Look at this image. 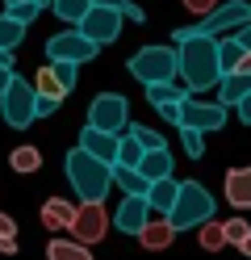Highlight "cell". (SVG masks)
Instances as JSON below:
<instances>
[{
	"mask_svg": "<svg viewBox=\"0 0 251 260\" xmlns=\"http://www.w3.org/2000/svg\"><path fill=\"white\" fill-rule=\"evenodd\" d=\"M0 68H13V55L9 51H0Z\"/></svg>",
	"mask_w": 251,
	"mask_h": 260,
	"instance_id": "cell-46",
	"label": "cell"
},
{
	"mask_svg": "<svg viewBox=\"0 0 251 260\" xmlns=\"http://www.w3.org/2000/svg\"><path fill=\"white\" fill-rule=\"evenodd\" d=\"M50 72L59 76V84H63L67 92H71V88H76V80H80V68H71V63H50Z\"/></svg>",
	"mask_w": 251,
	"mask_h": 260,
	"instance_id": "cell-34",
	"label": "cell"
},
{
	"mask_svg": "<svg viewBox=\"0 0 251 260\" xmlns=\"http://www.w3.org/2000/svg\"><path fill=\"white\" fill-rule=\"evenodd\" d=\"M218 68H222V80L243 68V46H239V38H218Z\"/></svg>",
	"mask_w": 251,
	"mask_h": 260,
	"instance_id": "cell-25",
	"label": "cell"
},
{
	"mask_svg": "<svg viewBox=\"0 0 251 260\" xmlns=\"http://www.w3.org/2000/svg\"><path fill=\"white\" fill-rule=\"evenodd\" d=\"M0 118L9 122V130H29L33 122H38V92H33L29 80L13 76V84L5 88V96H0Z\"/></svg>",
	"mask_w": 251,
	"mask_h": 260,
	"instance_id": "cell-5",
	"label": "cell"
},
{
	"mask_svg": "<svg viewBox=\"0 0 251 260\" xmlns=\"http://www.w3.org/2000/svg\"><path fill=\"white\" fill-rule=\"evenodd\" d=\"M151 222V206L147 198H122V206L113 210V226L126 235H142V226Z\"/></svg>",
	"mask_w": 251,
	"mask_h": 260,
	"instance_id": "cell-13",
	"label": "cell"
},
{
	"mask_svg": "<svg viewBox=\"0 0 251 260\" xmlns=\"http://www.w3.org/2000/svg\"><path fill=\"white\" fill-rule=\"evenodd\" d=\"M9 168H13V172H21V176L38 172V168H42V151H38V147H29V143H25V147H17V151L9 155Z\"/></svg>",
	"mask_w": 251,
	"mask_h": 260,
	"instance_id": "cell-26",
	"label": "cell"
},
{
	"mask_svg": "<svg viewBox=\"0 0 251 260\" xmlns=\"http://www.w3.org/2000/svg\"><path fill=\"white\" fill-rule=\"evenodd\" d=\"M96 51L100 46H92L80 29H59L46 42V63H71V68H80V63H92Z\"/></svg>",
	"mask_w": 251,
	"mask_h": 260,
	"instance_id": "cell-9",
	"label": "cell"
},
{
	"mask_svg": "<svg viewBox=\"0 0 251 260\" xmlns=\"http://www.w3.org/2000/svg\"><path fill=\"white\" fill-rule=\"evenodd\" d=\"M180 143L189 159H201V151H205V135H197V130H180Z\"/></svg>",
	"mask_w": 251,
	"mask_h": 260,
	"instance_id": "cell-32",
	"label": "cell"
},
{
	"mask_svg": "<svg viewBox=\"0 0 251 260\" xmlns=\"http://www.w3.org/2000/svg\"><path fill=\"white\" fill-rule=\"evenodd\" d=\"M50 113H59V101H42L38 96V118H50Z\"/></svg>",
	"mask_w": 251,
	"mask_h": 260,
	"instance_id": "cell-40",
	"label": "cell"
},
{
	"mask_svg": "<svg viewBox=\"0 0 251 260\" xmlns=\"http://www.w3.org/2000/svg\"><path fill=\"white\" fill-rule=\"evenodd\" d=\"M105 235H109V214H105V206H100V202H84V206H76L71 239L80 243V248H96Z\"/></svg>",
	"mask_w": 251,
	"mask_h": 260,
	"instance_id": "cell-10",
	"label": "cell"
},
{
	"mask_svg": "<svg viewBox=\"0 0 251 260\" xmlns=\"http://www.w3.org/2000/svg\"><path fill=\"white\" fill-rule=\"evenodd\" d=\"M25 42V25H17L13 17H5V13H0V51H17V46Z\"/></svg>",
	"mask_w": 251,
	"mask_h": 260,
	"instance_id": "cell-28",
	"label": "cell"
},
{
	"mask_svg": "<svg viewBox=\"0 0 251 260\" xmlns=\"http://www.w3.org/2000/svg\"><path fill=\"white\" fill-rule=\"evenodd\" d=\"M176 55H180V80H184V88H189L193 96L222 84V68H218V38H205V34L197 29L184 46H176Z\"/></svg>",
	"mask_w": 251,
	"mask_h": 260,
	"instance_id": "cell-1",
	"label": "cell"
},
{
	"mask_svg": "<svg viewBox=\"0 0 251 260\" xmlns=\"http://www.w3.org/2000/svg\"><path fill=\"white\" fill-rule=\"evenodd\" d=\"M5 235H17V222L5 214V210H0V239H5Z\"/></svg>",
	"mask_w": 251,
	"mask_h": 260,
	"instance_id": "cell-39",
	"label": "cell"
},
{
	"mask_svg": "<svg viewBox=\"0 0 251 260\" xmlns=\"http://www.w3.org/2000/svg\"><path fill=\"white\" fill-rule=\"evenodd\" d=\"M167 222H172L176 235L213 222V198H209V189L201 185V181H180V198L172 206V214H167Z\"/></svg>",
	"mask_w": 251,
	"mask_h": 260,
	"instance_id": "cell-3",
	"label": "cell"
},
{
	"mask_svg": "<svg viewBox=\"0 0 251 260\" xmlns=\"http://www.w3.org/2000/svg\"><path fill=\"white\" fill-rule=\"evenodd\" d=\"M230 118V109L218 101H205V96H189V101L180 105V130H197V135H213V130H222Z\"/></svg>",
	"mask_w": 251,
	"mask_h": 260,
	"instance_id": "cell-7",
	"label": "cell"
},
{
	"mask_svg": "<svg viewBox=\"0 0 251 260\" xmlns=\"http://www.w3.org/2000/svg\"><path fill=\"white\" fill-rule=\"evenodd\" d=\"M172 239H176V231H172V222H167V218H151V222L142 226V235H138V243H142L147 252L172 248Z\"/></svg>",
	"mask_w": 251,
	"mask_h": 260,
	"instance_id": "cell-17",
	"label": "cell"
},
{
	"mask_svg": "<svg viewBox=\"0 0 251 260\" xmlns=\"http://www.w3.org/2000/svg\"><path fill=\"white\" fill-rule=\"evenodd\" d=\"M67 181H71L80 206L84 202H100L109 193V185H113V168L100 164V159H92L88 151L71 147V151H67Z\"/></svg>",
	"mask_w": 251,
	"mask_h": 260,
	"instance_id": "cell-2",
	"label": "cell"
},
{
	"mask_svg": "<svg viewBox=\"0 0 251 260\" xmlns=\"http://www.w3.org/2000/svg\"><path fill=\"white\" fill-rule=\"evenodd\" d=\"M138 172H142V181H147V185L176 176V172H172V151H147V155H142V164H138Z\"/></svg>",
	"mask_w": 251,
	"mask_h": 260,
	"instance_id": "cell-18",
	"label": "cell"
},
{
	"mask_svg": "<svg viewBox=\"0 0 251 260\" xmlns=\"http://www.w3.org/2000/svg\"><path fill=\"white\" fill-rule=\"evenodd\" d=\"M222 226H226V243H234V248H243V239L251 235L247 218H230V222H222Z\"/></svg>",
	"mask_w": 251,
	"mask_h": 260,
	"instance_id": "cell-33",
	"label": "cell"
},
{
	"mask_svg": "<svg viewBox=\"0 0 251 260\" xmlns=\"http://www.w3.org/2000/svg\"><path fill=\"white\" fill-rule=\"evenodd\" d=\"M130 76L138 80L142 88L151 84H172L180 76V55L176 46H142V51L130 55Z\"/></svg>",
	"mask_w": 251,
	"mask_h": 260,
	"instance_id": "cell-4",
	"label": "cell"
},
{
	"mask_svg": "<svg viewBox=\"0 0 251 260\" xmlns=\"http://www.w3.org/2000/svg\"><path fill=\"white\" fill-rule=\"evenodd\" d=\"M38 13H42V9L33 5V0H25V5H9V9H5V17H13L17 25H25V29H29V21L38 17Z\"/></svg>",
	"mask_w": 251,
	"mask_h": 260,
	"instance_id": "cell-31",
	"label": "cell"
},
{
	"mask_svg": "<svg viewBox=\"0 0 251 260\" xmlns=\"http://www.w3.org/2000/svg\"><path fill=\"white\" fill-rule=\"evenodd\" d=\"M130 139L138 143L142 151H167V143H163V135H159V130H151V126H142V122H138V126L130 122Z\"/></svg>",
	"mask_w": 251,
	"mask_h": 260,
	"instance_id": "cell-29",
	"label": "cell"
},
{
	"mask_svg": "<svg viewBox=\"0 0 251 260\" xmlns=\"http://www.w3.org/2000/svg\"><path fill=\"white\" fill-rule=\"evenodd\" d=\"M38 218H42L46 231H71V222H76V202H67V198H46Z\"/></svg>",
	"mask_w": 251,
	"mask_h": 260,
	"instance_id": "cell-14",
	"label": "cell"
},
{
	"mask_svg": "<svg viewBox=\"0 0 251 260\" xmlns=\"http://www.w3.org/2000/svg\"><path fill=\"white\" fill-rule=\"evenodd\" d=\"M142 92H147V101L155 105V109H163V105H184V101L193 96L184 84H176V80H172V84H151V88H142Z\"/></svg>",
	"mask_w": 251,
	"mask_h": 260,
	"instance_id": "cell-21",
	"label": "cell"
},
{
	"mask_svg": "<svg viewBox=\"0 0 251 260\" xmlns=\"http://www.w3.org/2000/svg\"><path fill=\"white\" fill-rule=\"evenodd\" d=\"M176 198H180V181L176 176H167V181H155L147 189V206H151V214H172V206H176Z\"/></svg>",
	"mask_w": 251,
	"mask_h": 260,
	"instance_id": "cell-16",
	"label": "cell"
},
{
	"mask_svg": "<svg viewBox=\"0 0 251 260\" xmlns=\"http://www.w3.org/2000/svg\"><path fill=\"white\" fill-rule=\"evenodd\" d=\"M13 76H17V72H13V68H0V96H5V88H9V84H13Z\"/></svg>",
	"mask_w": 251,
	"mask_h": 260,
	"instance_id": "cell-43",
	"label": "cell"
},
{
	"mask_svg": "<svg viewBox=\"0 0 251 260\" xmlns=\"http://www.w3.org/2000/svg\"><path fill=\"white\" fill-rule=\"evenodd\" d=\"M50 9H55V17H59L63 25L80 29V21L88 17V13H92V0H55V5H50Z\"/></svg>",
	"mask_w": 251,
	"mask_h": 260,
	"instance_id": "cell-24",
	"label": "cell"
},
{
	"mask_svg": "<svg viewBox=\"0 0 251 260\" xmlns=\"http://www.w3.org/2000/svg\"><path fill=\"white\" fill-rule=\"evenodd\" d=\"M46 260H92V248H80L76 239L55 235V239L46 243Z\"/></svg>",
	"mask_w": 251,
	"mask_h": 260,
	"instance_id": "cell-23",
	"label": "cell"
},
{
	"mask_svg": "<svg viewBox=\"0 0 251 260\" xmlns=\"http://www.w3.org/2000/svg\"><path fill=\"white\" fill-rule=\"evenodd\" d=\"M29 84H33V92H38L42 101H59V105H63V96H67V88L59 84V76L50 72V63H42V68H38V76H33Z\"/></svg>",
	"mask_w": 251,
	"mask_h": 260,
	"instance_id": "cell-22",
	"label": "cell"
},
{
	"mask_svg": "<svg viewBox=\"0 0 251 260\" xmlns=\"http://www.w3.org/2000/svg\"><path fill=\"white\" fill-rule=\"evenodd\" d=\"M80 151H88L92 159H100V164H117V147H122V139L117 135H105V130H92V126H84L80 130V143H76Z\"/></svg>",
	"mask_w": 251,
	"mask_h": 260,
	"instance_id": "cell-12",
	"label": "cell"
},
{
	"mask_svg": "<svg viewBox=\"0 0 251 260\" xmlns=\"http://www.w3.org/2000/svg\"><path fill=\"white\" fill-rule=\"evenodd\" d=\"M247 96H251V76H226L222 80V84H218V101H222L226 109H234V105H239V101H247Z\"/></svg>",
	"mask_w": 251,
	"mask_h": 260,
	"instance_id": "cell-20",
	"label": "cell"
},
{
	"mask_svg": "<svg viewBox=\"0 0 251 260\" xmlns=\"http://www.w3.org/2000/svg\"><path fill=\"white\" fill-rule=\"evenodd\" d=\"M226 202L239 210H251V164H239L226 172Z\"/></svg>",
	"mask_w": 251,
	"mask_h": 260,
	"instance_id": "cell-15",
	"label": "cell"
},
{
	"mask_svg": "<svg viewBox=\"0 0 251 260\" xmlns=\"http://www.w3.org/2000/svg\"><path fill=\"white\" fill-rule=\"evenodd\" d=\"M142 147H138V143H134L130 135H122V147H117V164H122V168H138L142 164Z\"/></svg>",
	"mask_w": 251,
	"mask_h": 260,
	"instance_id": "cell-30",
	"label": "cell"
},
{
	"mask_svg": "<svg viewBox=\"0 0 251 260\" xmlns=\"http://www.w3.org/2000/svg\"><path fill=\"white\" fill-rule=\"evenodd\" d=\"M122 9H92L88 17L80 21V34L88 38L92 46H109V42H117L122 38Z\"/></svg>",
	"mask_w": 251,
	"mask_h": 260,
	"instance_id": "cell-11",
	"label": "cell"
},
{
	"mask_svg": "<svg viewBox=\"0 0 251 260\" xmlns=\"http://www.w3.org/2000/svg\"><path fill=\"white\" fill-rule=\"evenodd\" d=\"M243 76H251V55H243V68H239ZM239 72H234V76H239Z\"/></svg>",
	"mask_w": 251,
	"mask_h": 260,
	"instance_id": "cell-45",
	"label": "cell"
},
{
	"mask_svg": "<svg viewBox=\"0 0 251 260\" xmlns=\"http://www.w3.org/2000/svg\"><path fill=\"white\" fill-rule=\"evenodd\" d=\"M33 5H38V9H50V5H55V0H33Z\"/></svg>",
	"mask_w": 251,
	"mask_h": 260,
	"instance_id": "cell-48",
	"label": "cell"
},
{
	"mask_svg": "<svg viewBox=\"0 0 251 260\" xmlns=\"http://www.w3.org/2000/svg\"><path fill=\"white\" fill-rule=\"evenodd\" d=\"M243 25H251V0H222L197 29L205 38H234Z\"/></svg>",
	"mask_w": 251,
	"mask_h": 260,
	"instance_id": "cell-8",
	"label": "cell"
},
{
	"mask_svg": "<svg viewBox=\"0 0 251 260\" xmlns=\"http://www.w3.org/2000/svg\"><path fill=\"white\" fill-rule=\"evenodd\" d=\"M122 17H126V21H138V25H142V21H147V13H142L138 5H130V0H126V9H122Z\"/></svg>",
	"mask_w": 251,
	"mask_h": 260,
	"instance_id": "cell-36",
	"label": "cell"
},
{
	"mask_svg": "<svg viewBox=\"0 0 251 260\" xmlns=\"http://www.w3.org/2000/svg\"><path fill=\"white\" fill-rule=\"evenodd\" d=\"M113 189H122V198H147V181H142V172L138 168H122V164H113Z\"/></svg>",
	"mask_w": 251,
	"mask_h": 260,
	"instance_id": "cell-19",
	"label": "cell"
},
{
	"mask_svg": "<svg viewBox=\"0 0 251 260\" xmlns=\"http://www.w3.org/2000/svg\"><path fill=\"white\" fill-rule=\"evenodd\" d=\"M0 252H5V256H17V235H5V239H0Z\"/></svg>",
	"mask_w": 251,
	"mask_h": 260,
	"instance_id": "cell-42",
	"label": "cell"
},
{
	"mask_svg": "<svg viewBox=\"0 0 251 260\" xmlns=\"http://www.w3.org/2000/svg\"><path fill=\"white\" fill-rule=\"evenodd\" d=\"M92 9H126V0H92Z\"/></svg>",
	"mask_w": 251,
	"mask_h": 260,
	"instance_id": "cell-44",
	"label": "cell"
},
{
	"mask_svg": "<svg viewBox=\"0 0 251 260\" xmlns=\"http://www.w3.org/2000/svg\"><path fill=\"white\" fill-rule=\"evenodd\" d=\"M197 243H201V248H205V252H222L226 248V226L222 222H205V226H197Z\"/></svg>",
	"mask_w": 251,
	"mask_h": 260,
	"instance_id": "cell-27",
	"label": "cell"
},
{
	"mask_svg": "<svg viewBox=\"0 0 251 260\" xmlns=\"http://www.w3.org/2000/svg\"><path fill=\"white\" fill-rule=\"evenodd\" d=\"M234 38H239V46H243V55H251V25H243V29H239V34H234Z\"/></svg>",
	"mask_w": 251,
	"mask_h": 260,
	"instance_id": "cell-41",
	"label": "cell"
},
{
	"mask_svg": "<svg viewBox=\"0 0 251 260\" xmlns=\"http://www.w3.org/2000/svg\"><path fill=\"white\" fill-rule=\"evenodd\" d=\"M218 5H222V0H184V9H189V13H201V17H209Z\"/></svg>",
	"mask_w": 251,
	"mask_h": 260,
	"instance_id": "cell-35",
	"label": "cell"
},
{
	"mask_svg": "<svg viewBox=\"0 0 251 260\" xmlns=\"http://www.w3.org/2000/svg\"><path fill=\"white\" fill-rule=\"evenodd\" d=\"M239 252H243V256H251V235L243 239V248H239Z\"/></svg>",
	"mask_w": 251,
	"mask_h": 260,
	"instance_id": "cell-47",
	"label": "cell"
},
{
	"mask_svg": "<svg viewBox=\"0 0 251 260\" xmlns=\"http://www.w3.org/2000/svg\"><path fill=\"white\" fill-rule=\"evenodd\" d=\"M234 113H239V122H243V126H251V96H247V101H239V105H234Z\"/></svg>",
	"mask_w": 251,
	"mask_h": 260,
	"instance_id": "cell-38",
	"label": "cell"
},
{
	"mask_svg": "<svg viewBox=\"0 0 251 260\" xmlns=\"http://www.w3.org/2000/svg\"><path fill=\"white\" fill-rule=\"evenodd\" d=\"M9 5H25V0H5V9H9Z\"/></svg>",
	"mask_w": 251,
	"mask_h": 260,
	"instance_id": "cell-49",
	"label": "cell"
},
{
	"mask_svg": "<svg viewBox=\"0 0 251 260\" xmlns=\"http://www.w3.org/2000/svg\"><path fill=\"white\" fill-rule=\"evenodd\" d=\"M159 118H163V122H172V126L180 130V105H163V109H159Z\"/></svg>",
	"mask_w": 251,
	"mask_h": 260,
	"instance_id": "cell-37",
	"label": "cell"
},
{
	"mask_svg": "<svg viewBox=\"0 0 251 260\" xmlns=\"http://www.w3.org/2000/svg\"><path fill=\"white\" fill-rule=\"evenodd\" d=\"M88 126L92 130H105V135H130V101L122 92H100L92 96L88 105Z\"/></svg>",
	"mask_w": 251,
	"mask_h": 260,
	"instance_id": "cell-6",
	"label": "cell"
}]
</instances>
